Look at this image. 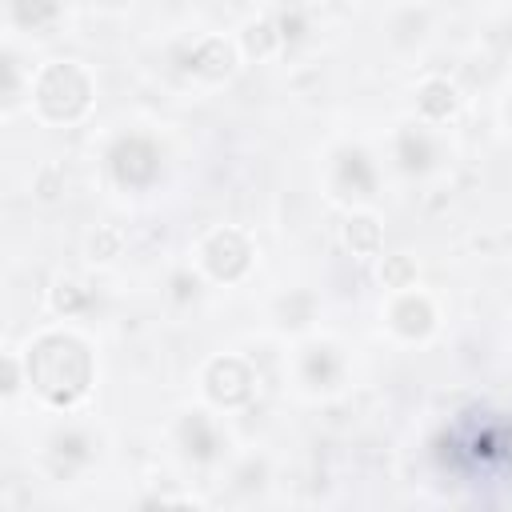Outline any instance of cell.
I'll list each match as a JSON object with an SVG mask.
<instances>
[{"label": "cell", "instance_id": "cell-8", "mask_svg": "<svg viewBox=\"0 0 512 512\" xmlns=\"http://www.w3.org/2000/svg\"><path fill=\"white\" fill-rule=\"evenodd\" d=\"M332 184H336L340 196H352V200L376 196V168H372L368 152H360V148H340V152H336V164H332Z\"/></svg>", "mask_w": 512, "mask_h": 512}, {"label": "cell", "instance_id": "cell-5", "mask_svg": "<svg viewBox=\"0 0 512 512\" xmlns=\"http://www.w3.org/2000/svg\"><path fill=\"white\" fill-rule=\"evenodd\" d=\"M256 392V372L248 360L240 356H216L208 360L204 368V396L216 404V408H240L248 404Z\"/></svg>", "mask_w": 512, "mask_h": 512}, {"label": "cell", "instance_id": "cell-2", "mask_svg": "<svg viewBox=\"0 0 512 512\" xmlns=\"http://www.w3.org/2000/svg\"><path fill=\"white\" fill-rule=\"evenodd\" d=\"M28 96L48 124H72L92 108V76L76 60H52L36 72Z\"/></svg>", "mask_w": 512, "mask_h": 512}, {"label": "cell", "instance_id": "cell-11", "mask_svg": "<svg viewBox=\"0 0 512 512\" xmlns=\"http://www.w3.org/2000/svg\"><path fill=\"white\" fill-rule=\"evenodd\" d=\"M456 108H460V88H456L452 80L432 76V80H424V84L416 88V112H420L428 124H444V120H452Z\"/></svg>", "mask_w": 512, "mask_h": 512}, {"label": "cell", "instance_id": "cell-19", "mask_svg": "<svg viewBox=\"0 0 512 512\" xmlns=\"http://www.w3.org/2000/svg\"><path fill=\"white\" fill-rule=\"evenodd\" d=\"M412 280H416L412 256H384V264H380V284H384V288L404 292V288H412Z\"/></svg>", "mask_w": 512, "mask_h": 512}, {"label": "cell", "instance_id": "cell-22", "mask_svg": "<svg viewBox=\"0 0 512 512\" xmlns=\"http://www.w3.org/2000/svg\"><path fill=\"white\" fill-rule=\"evenodd\" d=\"M168 288H172V300H176V304H188V300H196V296H200V276H196V272H188V268H180V272H172Z\"/></svg>", "mask_w": 512, "mask_h": 512}, {"label": "cell", "instance_id": "cell-1", "mask_svg": "<svg viewBox=\"0 0 512 512\" xmlns=\"http://www.w3.org/2000/svg\"><path fill=\"white\" fill-rule=\"evenodd\" d=\"M24 368L36 396L52 408H76L96 380L92 352L72 332H40L24 352Z\"/></svg>", "mask_w": 512, "mask_h": 512}, {"label": "cell", "instance_id": "cell-15", "mask_svg": "<svg viewBox=\"0 0 512 512\" xmlns=\"http://www.w3.org/2000/svg\"><path fill=\"white\" fill-rule=\"evenodd\" d=\"M48 304H52L56 316H84V312L92 308V292H88L80 280L60 276V280L52 284V292H48Z\"/></svg>", "mask_w": 512, "mask_h": 512}, {"label": "cell", "instance_id": "cell-14", "mask_svg": "<svg viewBox=\"0 0 512 512\" xmlns=\"http://www.w3.org/2000/svg\"><path fill=\"white\" fill-rule=\"evenodd\" d=\"M8 16L28 32H48L60 20V0H8Z\"/></svg>", "mask_w": 512, "mask_h": 512}, {"label": "cell", "instance_id": "cell-21", "mask_svg": "<svg viewBox=\"0 0 512 512\" xmlns=\"http://www.w3.org/2000/svg\"><path fill=\"white\" fill-rule=\"evenodd\" d=\"M20 88H24L20 84V60L8 52L4 56V112H12L20 104Z\"/></svg>", "mask_w": 512, "mask_h": 512}, {"label": "cell", "instance_id": "cell-17", "mask_svg": "<svg viewBox=\"0 0 512 512\" xmlns=\"http://www.w3.org/2000/svg\"><path fill=\"white\" fill-rule=\"evenodd\" d=\"M280 44H284V36H280L276 20H252V24H244V32H240V52L252 56V60L272 56Z\"/></svg>", "mask_w": 512, "mask_h": 512}, {"label": "cell", "instance_id": "cell-6", "mask_svg": "<svg viewBox=\"0 0 512 512\" xmlns=\"http://www.w3.org/2000/svg\"><path fill=\"white\" fill-rule=\"evenodd\" d=\"M388 324H392V332L400 340H424V336H432V328H436V304H432V296L404 288L392 300V308H388Z\"/></svg>", "mask_w": 512, "mask_h": 512}, {"label": "cell", "instance_id": "cell-24", "mask_svg": "<svg viewBox=\"0 0 512 512\" xmlns=\"http://www.w3.org/2000/svg\"><path fill=\"white\" fill-rule=\"evenodd\" d=\"M20 380H28V368L20 364L16 352H8V356H4V396H8V400L20 392Z\"/></svg>", "mask_w": 512, "mask_h": 512}, {"label": "cell", "instance_id": "cell-18", "mask_svg": "<svg viewBox=\"0 0 512 512\" xmlns=\"http://www.w3.org/2000/svg\"><path fill=\"white\" fill-rule=\"evenodd\" d=\"M120 248H124V232H120L116 224H100V228L88 236V260H92V264H108V260H116Z\"/></svg>", "mask_w": 512, "mask_h": 512}, {"label": "cell", "instance_id": "cell-23", "mask_svg": "<svg viewBox=\"0 0 512 512\" xmlns=\"http://www.w3.org/2000/svg\"><path fill=\"white\" fill-rule=\"evenodd\" d=\"M60 192H64V172L56 164H44L40 176H36V196L40 200H56Z\"/></svg>", "mask_w": 512, "mask_h": 512}, {"label": "cell", "instance_id": "cell-7", "mask_svg": "<svg viewBox=\"0 0 512 512\" xmlns=\"http://www.w3.org/2000/svg\"><path fill=\"white\" fill-rule=\"evenodd\" d=\"M236 60H240V48L232 44V40H224V36H204L200 44H192L188 48V56H184V64H188V72L192 76H200V80H228L232 72H236Z\"/></svg>", "mask_w": 512, "mask_h": 512}, {"label": "cell", "instance_id": "cell-4", "mask_svg": "<svg viewBox=\"0 0 512 512\" xmlns=\"http://www.w3.org/2000/svg\"><path fill=\"white\" fill-rule=\"evenodd\" d=\"M108 172L120 188H148L160 176V148L140 132L120 136L108 152Z\"/></svg>", "mask_w": 512, "mask_h": 512}, {"label": "cell", "instance_id": "cell-10", "mask_svg": "<svg viewBox=\"0 0 512 512\" xmlns=\"http://www.w3.org/2000/svg\"><path fill=\"white\" fill-rule=\"evenodd\" d=\"M300 380L308 384V388H332L340 376H344V360H340V352L332 348V344H304V352H300Z\"/></svg>", "mask_w": 512, "mask_h": 512}, {"label": "cell", "instance_id": "cell-25", "mask_svg": "<svg viewBox=\"0 0 512 512\" xmlns=\"http://www.w3.org/2000/svg\"><path fill=\"white\" fill-rule=\"evenodd\" d=\"M96 4H104V8H124L128 0H96Z\"/></svg>", "mask_w": 512, "mask_h": 512}, {"label": "cell", "instance_id": "cell-12", "mask_svg": "<svg viewBox=\"0 0 512 512\" xmlns=\"http://www.w3.org/2000/svg\"><path fill=\"white\" fill-rule=\"evenodd\" d=\"M396 160L404 172H424L432 160H436V140L428 136L424 124H408L400 136H396Z\"/></svg>", "mask_w": 512, "mask_h": 512}, {"label": "cell", "instance_id": "cell-3", "mask_svg": "<svg viewBox=\"0 0 512 512\" xmlns=\"http://www.w3.org/2000/svg\"><path fill=\"white\" fill-rule=\"evenodd\" d=\"M252 256V240L240 228H216L200 244V268L220 284H236L252 268Z\"/></svg>", "mask_w": 512, "mask_h": 512}, {"label": "cell", "instance_id": "cell-20", "mask_svg": "<svg viewBox=\"0 0 512 512\" xmlns=\"http://www.w3.org/2000/svg\"><path fill=\"white\" fill-rule=\"evenodd\" d=\"M276 28H280L284 44H296V40H304V32H308V16H304V8L288 4V8L276 16Z\"/></svg>", "mask_w": 512, "mask_h": 512}, {"label": "cell", "instance_id": "cell-9", "mask_svg": "<svg viewBox=\"0 0 512 512\" xmlns=\"http://www.w3.org/2000/svg\"><path fill=\"white\" fill-rule=\"evenodd\" d=\"M176 440H180L184 456L196 460V464H212L220 456V448H224L220 428L212 424L208 412H184L180 424H176Z\"/></svg>", "mask_w": 512, "mask_h": 512}, {"label": "cell", "instance_id": "cell-16", "mask_svg": "<svg viewBox=\"0 0 512 512\" xmlns=\"http://www.w3.org/2000/svg\"><path fill=\"white\" fill-rule=\"evenodd\" d=\"M52 460H56L60 468H80V464H88V460H92V440H88V432H80V428H60V432L52 436Z\"/></svg>", "mask_w": 512, "mask_h": 512}, {"label": "cell", "instance_id": "cell-13", "mask_svg": "<svg viewBox=\"0 0 512 512\" xmlns=\"http://www.w3.org/2000/svg\"><path fill=\"white\" fill-rule=\"evenodd\" d=\"M344 244L352 248V256H376L380 244H384V232H380V220L368 216V212H352L348 224H344Z\"/></svg>", "mask_w": 512, "mask_h": 512}]
</instances>
